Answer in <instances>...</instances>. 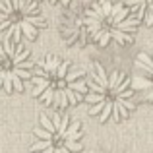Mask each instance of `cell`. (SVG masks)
Wrapping results in <instances>:
<instances>
[{"label":"cell","instance_id":"obj_1","mask_svg":"<svg viewBox=\"0 0 153 153\" xmlns=\"http://www.w3.org/2000/svg\"><path fill=\"white\" fill-rule=\"evenodd\" d=\"M108 33H111V37L114 39L118 45H128V43H134V37H132V33L120 31V29H116V27H108Z\"/></svg>","mask_w":153,"mask_h":153},{"label":"cell","instance_id":"obj_2","mask_svg":"<svg viewBox=\"0 0 153 153\" xmlns=\"http://www.w3.org/2000/svg\"><path fill=\"white\" fill-rule=\"evenodd\" d=\"M130 85H132V89H134V91H136V89L147 91V89H151V87H153V79L142 74V76H136V78H132Z\"/></svg>","mask_w":153,"mask_h":153},{"label":"cell","instance_id":"obj_3","mask_svg":"<svg viewBox=\"0 0 153 153\" xmlns=\"http://www.w3.org/2000/svg\"><path fill=\"white\" fill-rule=\"evenodd\" d=\"M79 122H74V124H70V126L66 128V132H64L60 138L62 140H74V142H79Z\"/></svg>","mask_w":153,"mask_h":153},{"label":"cell","instance_id":"obj_4","mask_svg":"<svg viewBox=\"0 0 153 153\" xmlns=\"http://www.w3.org/2000/svg\"><path fill=\"white\" fill-rule=\"evenodd\" d=\"M19 25H22V33L25 35L29 41H33V39L37 37V27H35L33 23L25 22V19H19Z\"/></svg>","mask_w":153,"mask_h":153},{"label":"cell","instance_id":"obj_5","mask_svg":"<svg viewBox=\"0 0 153 153\" xmlns=\"http://www.w3.org/2000/svg\"><path fill=\"white\" fill-rule=\"evenodd\" d=\"M68 87L70 89H74V91H78V93H82V95H87L89 93V87H87V82L85 79H76V82H70L68 83Z\"/></svg>","mask_w":153,"mask_h":153},{"label":"cell","instance_id":"obj_6","mask_svg":"<svg viewBox=\"0 0 153 153\" xmlns=\"http://www.w3.org/2000/svg\"><path fill=\"white\" fill-rule=\"evenodd\" d=\"M54 105L58 108H64V107H68V105H70V101H68L66 91H64V89H56V93H54Z\"/></svg>","mask_w":153,"mask_h":153},{"label":"cell","instance_id":"obj_7","mask_svg":"<svg viewBox=\"0 0 153 153\" xmlns=\"http://www.w3.org/2000/svg\"><path fill=\"white\" fill-rule=\"evenodd\" d=\"M58 66H60V60L56 58V56H49V60H47V62L43 64V68H45V70L49 72L51 76H54V74H56V70H58Z\"/></svg>","mask_w":153,"mask_h":153},{"label":"cell","instance_id":"obj_8","mask_svg":"<svg viewBox=\"0 0 153 153\" xmlns=\"http://www.w3.org/2000/svg\"><path fill=\"white\" fill-rule=\"evenodd\" d=\"M83 99H85L87 103L95 105V103H101V101H107V93H93V91H89L87 95H83Z\"/></svg>","mask_w":153,"mask_h":153},{"label":"cell","instance_id":"obj_9","mask_svg":"<svg viewBox=\"0 0 153 153\" xmlns=\"http://www.w3.org/2000/svg\"><path fill=\"white\" fill-rule=\"evenodd\" d=\"M122 79H124V74H122V72H118V70L111 72V78H108V89L112 91L120 82H122Z\"/></svg>","mask_w":153,"mask_h":153},{"label":"cell","instance_id":"obj_10","mask_svg":"<svg viewBox=\"0 0 153 153\" xmlns=\"http://www.w3.org/2000/svg\"><path fill=\"white\" fill-rule=\"evenodd\" d=\"M39 122H41V126L45 128V130H49L51 134H58V132H56V126L52 124V120H49V116H47L45 112H43V114L39 116Z\"/></svg>","mask_w":153,"mask_h":153},{"label":"cell","instance_id":"obj_11","mask_svg":"<svg viewBox=\"0 0 153 153\" xmlns=\"http://www.w3.org/2000/svg\"><path fill=\"white\" fill-rule=\"evenodd\" d=\"M22 19H25V22L33 23L35 27H45V19H43L41 16H35V14H27V16H22Z\"/></svg>","mask_w":153,"mask_h":153},{"label":"cell","instance_id":"obj_12","mask_svg":"<svg viewBox=\"0 0 153 153\" xmlns=\"http://www.w3.org/2000/svg\"><path fill=\"white\" fill-rule=\"evenodd\" d=\"M51 146H52V140H39V142L31 143L29 149L31 151H43V149H47V147H51Z\"/></svg>","mask_w":153,"mask_h":153},{"label":"cell","instance_id":"obj_13","mask_svg":"<svg viewBox=\"0 0 153 153\" xmlns=\"http://www.w3.org/2000/svg\"><path fill=\"white\" fill-rule=\"evenodd\" d=\"M112 105H114V101H111V99L105 103V108L101 111V114H99V122H105V120L111 116V112H112Z\"/></svg>","mask_w":153,"mask_h":153},{"label":"cell","instance_id":"obj_14","mask_svg":"<svg viewBox=\"0 0 153 153\" xmlns=\"http://www.w3.org/2000/svg\"><path fill=\"white\" fill-rule=\"evenodd\" d=\"M33 134L37 136L39 140H52V142H54V134H51L45 128H33Z\"/></svg>","mask_w":153,"mask_h":153},{"label":"cell","instance_id":"obj_15","mask_svg":"<svg viewBox=\"0 0 153 153\" xmlns=\"http://www.w3.org/2000/svg\"><path fill=\"white\" fill-rule=\"evenodd\" d=\"M39 99H41V101H45V103H52V101H54V87H47V89L45 91H43V93L41 95H39Z\"/></svg>","mask_w":153,"mask_h":153},{"label":"cell","instance_id":"obj_16","mask_svg":"<svg viewBox=\"0 0 153 153\" xmlns=\"http://www.w3.org/2000/svg\"><path fill=\"white\" fill-rule=\"evenodd\" d=\"M68 68H70V62H66V60H64V62H60V66H58V70H56V78L58 79H64L66 78V74H68Z\"/></svg>","mask_w":153,"mask_h":153},{"label":"cell","instance_id":"obj_17","mask_svg":"<svg viewBox=\"0 0 153 153\" xmlns=\"http://www.w3.org/2000/svg\"><path fill=\"white\" fill-rule=\"evenodd\" d=\"M64 147L70 151H82V142H74V140H62Z\"/></svg>","mask_w":153,"mask_h":153},{"label":"cell","instance_id":"obj_18","mask_svg":"<svg viewBox=\"0 0 153 153\" xmlns=\"http://www.w3.org/2000/svg\"><path fill=\"white\" fill-rule=\"evenodd\" d=\"M25 58H29V51L27 49H23L22 52H16L14 54V58H12V62H14V66H18L19 62H23Z\"/></svg>","mask_w":153,"mask_h":153},{"label":"cell","instance_id":"obj_19","mask_svg":"<svg viewBox=\"0 0 153 153\" xmlns=\"http://www.w3.org/2000/svg\"><path fill=\"white\" fill-rule=\"evenodd\" d=\"M12 83H14V89L23 91V82H22V78H19V76L16 74L14 70H12Z\"/></svg>","mask_w":153,"mask_h":153},{"label":"cell","instance_id":"obj_20","mask_svg":"<svg viewBox=\"0 0 153 153\" xmlns=\"http://www.w3.org/2000/svg\"><path fill=\"white\" fill-rule=\"evenodd\" d=\"M4 89L10 93V91H14V83H12V70L6 72V78H4Z\"/></svg>","mask_w":153,"mask_h":153},{"label":"cell","instance_id":"obj_21","mask_svg":"<svg viewBox=\"0 0 153 153\" xmlns=\"http://www.w3.org/2000/svg\"><path fill=\"white\" fill-rule=\"evenodd\" d=\"M12 70H14V72H16V74H18L22 79H31V76H33L29 70H23V68H18V66H14Z\"/></svg>","mask_w":153,"mask_h":153},{"label":"cell","instance_id":"obj_22","mask_svg":"<svg viewBox=\"0 0 153 153\" xmlns=\"http://www.w3.org/2000/svg\"><path fill=\"white\" fill-rule=\"evenodd\" d=\"M107 101H108V99H107ZM107 101H101V103H95L93 107L89 108V114H91V116H95V114H101V111H103V108H105V103H107Z\"/></svg>","mask_w":153,"mask_h":153},{"label":"cell","instance_id":"obj_23","mask_svg":"<svg viewBox=\"0 0 153 153\" xmlns=\"http://www.w3.org/2000/svg\"><path fill=\"white\" fill-rule=\"evenodd\" d=\"M79 78H83V72H68L64 79H66V83H70V82H76Z\"/></svg>","mask_w":153,"mask_h":153},{"label":"cell","instance_id":"obj_24","mask_svg":"<svg viewBox=\"0 0 153 153\" xmlns=\"http://www.w3.org/2000/svg\"><path fill=\"white\" fill-rule=\"evenodd\" d=\"M124 6H147V0H122Z\"/></svg>","mask_w":153,"mask_h":153},{"label":"cell","instance_id":"obj_25","mask_svg":"<svg viewBox=\"0 0 153 153\" xmlns=\"http://www.w3.org/2000/svg\"><path fill=\"white\" fill-rule=\"evenodd\" d=\"M138 60H142L143 64H147V66H153V58H151V54H147V52H140Z\"/></svg>","mask_w":153,"mask_h":153},{"label":"cell","instance_id":"obj_26","mask_svg":"<svg viewBox=\"0 0 153 153\" xmlns=\"http://www.w3.org/2000/svg\"><path fill=\"white\" fill-rule=\"evenodd\" d=\"M66 97H68V101H70V105H76L78 103V97H76V91L74 89H70V87H66Z\"/></svg>","mask_w":153,"mask_h":153},{"label":"cell","instance_id":"obj_27","mask_svg":"<svg viewBox=\"0 0 153 153\" xmlns=\"http://www.w3.org/2000/svg\"><path fill=\"white\" fill-rule=\"evenodd\" d=\"M143 22H146V25H153V12L151 10H146V14H143Z\"/></svg>","mask_w":153,"mask_h":153},{"label":"cell","instance_id":"obj_28","mask_svg":"<svg viewBox=\"0 0 153 153\" xmlns=\"http://www.w3.org/2000/svg\"><path fill=\"white\" fill-rule=\"evenodd\" d=\"M111 39H112V37H111V33H108V29H107V31H105V35H103L101 39H99V45H101V47H107Z\"/></svg>","mask_w":153,"mask_h":153},{"label":"cell","instance_id":"obj_29","mask_svg":"<svg viewBox=\"0 0 153 153\" xmlns=\"http://www.w3.org/2000/svg\"><path fill=\"white\" fill-rule=\"evenodd\" d=\"M52 124H54V126H56V132H58L60 124H62V116H60L58 112H52Z\"/></svg>","mask_w":153,"mask_h":153},{"label":"cell","instance_id":"obj_30","mask_svg":"<svg viewBox=\"0 0 153 153\" xmlns=\"http://www.w3.org/2000/svg\"><path fill=\"white\" fill-rule=\"evenodd\" d=\"M47 87H43V85H33V89H31V93H33V97H39V95L45 91Z\"/></svg>","mask_w":153,"mask_h":153},{"label":"cell","instance_id":"obj_31","mask_svg":"<svg viewBox=\"0 0 153 153\" xmlns=\"http://www.w3.org/2000/svg\"><path fill=\"white\" fill-rule=\"evenodd\" d=\"M18 68L29 70V68H33V60H23V62H19V64H18Z\"/></svg>","mask_w":153,"mask_h":153},{"label":"cell","instance_id":"obj_32","mask_svg":"<svg viewBox=\"0 0 153 153\" xmlns=\"http://www.w3.org/2000/svg\"><path fill=\"white\" fill-rule=\"evenodd\" d=\"M124 107H126V108H128V111H132V108H134V107H136V105H134V103H132V101H130V99H124Z\"/></svg>","mask_w":153,"mask_h":153},{"label":"cell","instance_id":"obj_33","mask_svg":"<svg viewBox=\"0 0 153 153\" xmlns=\"http://www.w3.org/2000/svg\"><path fill=\"white\" fill-rule=\"evenodd\" d=\"M0 58H2V60H6V58H8L6 51H4V45H0Z\"/></svg>","mask_w":153,"mask_h":153},{"label":"cell","instance_id":"obj_34","mask_svg":"<svg viewBox=\"0 0 153 153\" xmlns=\"http://www.w3.org/2000/svg\"><path fill=\"white\" fill-rule=\"evenodd\" d=\"M8 18H10V16H8L6 12H0V22H4V19H8Z\"/></svg>","mask_w":153,"mask_h":153},{"label":"cell","instance_id":"obj_35","mask_svg":"<svg viewBox=\"0 0 153 153\" xmlns=\"http://www.w3.org/2000/svg\"><path fill=\"white\" fill-rule=\"evenodd\" d=\"M41 153H54V146H51V147H47V149H43Z\"/></svg>","mask_w":153,"mask_h":153},{"label":"cell","instance_id":"obj_36","mask_svg":"<svg viewBox=\"0 0 153 153\" xmlns=\"http://www.w3.org/2000/svg\"><path fill=\"white\" fill-rule=\"evenodd\" d=\"M147 10L153 12V0H147Z\"/></svg>","mask_w":153,"mask_h":153},{"label":"cell","instance_id":"obj_37","mask_svg":"<svg viewBox=\"0 0 153 153\" xmlns=\"http://www.w3.org/2000/svg\"><path fill=\"white\" fill-rule=\"evenodd\" d=\"M54 153H62V147H54Z\"/></svg>","mask_w":153,"mask_h":153},{"label":"cell","instance_id":"obj_38","mask_svg":"<svg viewBox=\"0 0 153 153\" xmlns=\"http://www.w3.org/2000/svg\"><path fill=\"white\" fill-rule=\"evenodd\" d=\"M62 153H72V151H70V149H66V147L62 146Z\"/></svg>","mask_w":153,"mask_h":153},{"label":"cell","instance_id":"obj_39","mask_svg":"<svg viewBox=\"0 0 153 153\" xmlns=\"http://www.w3.org/2000/svg\"><path fill=\"white\" fill-rule=\"evenodd\" d=\"M60 2H62L64 6H66V4H70V0H60Z\"/></svg>","mask_w":153,"mask_h":153},{"label":"cell","instance_id":"obj_40","mask_svg":"<svg viewBox=\"0 0 153 153\" xmlns=\"http://www.w3.org/2000/svg\"><path fill=\"white\" fill-rule=\"evenodd\" d=\"M49 2H56V0H49Z\"/></svg>","mask_w":153,"mask_h":153},{"label":"cell","instance_id":"obj_41","mask_svg":"<svg viewBox=\"0 0 153 153\" xmlns=\"http://www.w3.org/2000/svg\"><path fill=\"white\" fill-rule=\"evenodd\" d=\"M0 64H2V58H0Z\"/></svg>","mask_w":153,"mask_h":153},{"label":"cell","instance_id":"obj_42","mask_svg":"<svg viewBox=\"0 0 153 153\" xmlns=\"http://www.w3.org/2000/svg\"><path fill=\"white\" fill-rule=\"evenodd\" d=\"M37 2H41V0H37Z\"/></svg>","mask_w":153,"mask_h":153}]
</instances>
